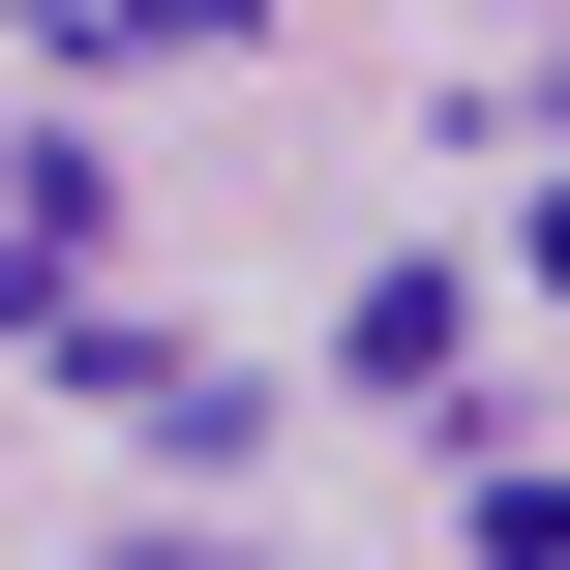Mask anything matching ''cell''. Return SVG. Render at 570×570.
I'll return each mask as SVG.
<instances>
[{"mask_svg": "<svg viewBox=\"0 0 570 570\" xmlns=\"http://www.w3.org/2000/svg\"><path fill=\"white\" fill-rule=\"evenodd\" d=\"M541 301H570V180H541Z\"/></svg>", "mask_w": 570, "mask_h": 570, "instance_id": "cell-2", "label": "cell"}, {"mask_svg": "<svg viewBox=\"0 0 570 570\" xmlns=\"http://www.w3.org/2000/svg\"><path fill=\"white\" fill-rule=\"evenodd\" d=\"M30 30H60V60H210L240 0H30Z\"/></svg>", "mask_w": 570, "mask_h": 570, "instance_id": "cell-1", "label": "cell"}, {"mask_svg": "<svg viewBox=\"0 0 570 570\" xmlns=\"http://www.w3.org/2000/svg\"><path fill=\"white\" fill-rule=\"evenodd\" d=\"M120 570H240V541H120Z\"/></svg>", "mask_w": 570, "mask_h": 570, "instance_id": "cell-3", "label": "cell"}]
</instances>
